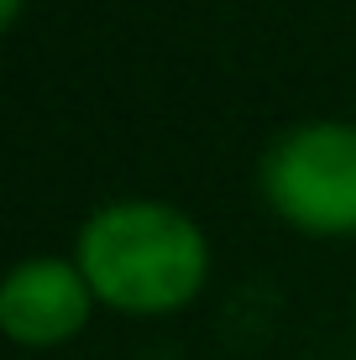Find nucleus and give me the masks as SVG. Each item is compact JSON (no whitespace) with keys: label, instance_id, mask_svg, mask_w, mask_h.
Wrapping results in <instances>:
<instances>
[{"label":"nucleus","instance_id":"nucleus-3","mask_svg":"<svg viewBox=\"0 0 356 360\" xmlns=\"http://www.w3.org/2000/svg\"><path fill=\"white\" fill-rule=\"evenodd\" d=\"M90 282L79 262L27 256L0 282V329L16 345H58L84 329L90 319Z\"/></svg>","mask_w":356,"mask_h":360},{"label":"nucleus","instance_id":"nucleus-4","mask_svg":"<svg viewBox=\"0 0 356 360\" xmlns=\"http://www.w3.org/2000/svg\"><path fill=\"white\" fill-rule=\"evenodd\" d=\"M21 16V0H0V27H16Z\"/></svg>","mask_w":356,"mask_h":360},{"label":"nucleus","instance_id":"nucleus-1","mask_svg":"<svg viewBox=\"0 0 356 360\" xmlns=\"http://www.w3.org/2000/svg\"><path fill=\"white\" fill-rule=\"evenodd\" d=\"M73 251L90 292L126 314H168L189 303L210 271V245L200 225L183 209L152 198L94 209Z\"/></svg>","mask_w":356,"mask_h":360},{"label":"nucleus","instance_id":"nucleus-2","mask_svg":"<svg viewBox=\"0 0 356 360\" xmlns=\"http://www.w3.org/2000/svg\"><path fill=\"white\" fill-rule=\"evenodd\" d=\"M262 193L309 235H356V126L309 120L283 131L262 157Z\"/></svg>","mask_w":356,"mask_h":360}]
</instances>
